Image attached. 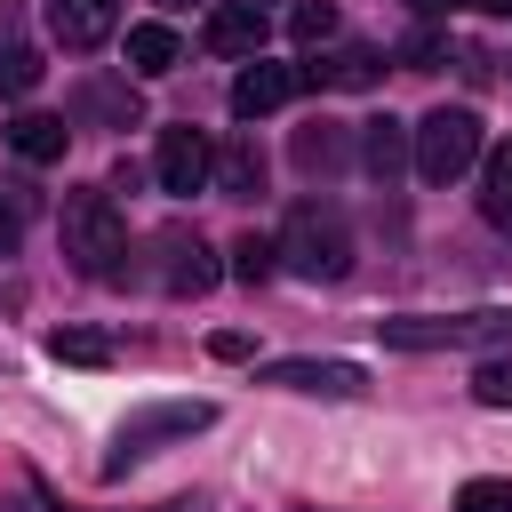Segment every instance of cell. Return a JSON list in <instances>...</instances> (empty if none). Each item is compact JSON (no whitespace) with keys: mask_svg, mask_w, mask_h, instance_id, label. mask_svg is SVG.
Here are the masks:
<instances>
[{"mask_svg":"<svg viewBox=\"0 0 512 512\" xmlns=\"http://www.w3.org/2000/svg\"><path fill=\"white\" fill-rule=\"evenodd\" d=\"M360 160H368V176H384V184H392V176L416 160V136H408L392 112H376V120H360Z\"/></svg>","mask_w":512,"mask_h":512,"instance_id":"8fae6325","label":"cell"},{"mask_svg":"<svg viewBox=\"0 0 512 512\" xmlns=\"http://www.w3.org/2000/svg\"><path fill=\"white\" fill-rule=\"evenodd\" d=\"M376 336L392 352H472V344H504L512 312H496V304H480V312H392V320H376Z\"/></svg>","mask_w":512,"mask_h":512,"instance_id":"6da1fadb","label":"cell"},{"mask_svg":"<svg viewBox=\"0 0 512 512\" xmlns=\"http://www.w3.org/2000/svg\"><path fill=\"white\" fill-rule=\"evenodd\" d=\"M264 384H280V392H320V400H360V392H368V368H360V360H272Z\"/></svg>","mask_w":512,"mask_h":512,"instance_id":"52a82bcc","label":"cell"},{"mask_svg":"<svg viewBox=\"0 0 512 512\" xmlns=\"http://www.w3.org/2000/svg\"><path fill=\"white\" fill-rule=\"evenodd\" d=\"M0 512H40V504H24V496H0Z\"/></svg>","mask_w":512,"mask_h":512,"instance_id":"83f0119b","label":"cell"},{"mask_svg":"<svg viewBox=\"0 0 512 512\" xmlns=\"http://www.w3.org/2000/svg\"><path fill=\"white\" fill-rule=\"evenodd\" d=\"M280 256H288V272H304V280H344V272H352V224H344V208H328V200L288 208Z\"/></svg>","mask_w":512,"mask_h":512,"instance_id":"7a4b0ae2","label":"cell"},{"mask_svg":"<svg viewBox=\"0 0 512 512\" xmlns=\"http://www.w3.org/2000/svg\"><path fill=\"white\" fill-rule=\"evenodd\" d=\"M152 176H160V192H176V200L208 192V184H216V152H208V136H200V128H160Z\"/></svg>","mask_w":512,"mask_h":512,"instance_id":"8992f818","label":"cell"},{"mask_svg":"<svg viewBox=\"0 0 512 512\" xmlns=\"http://www.w3.org/2000/svg\"><path fill=\"white\" fill-rule=\"evenodd\" d=\"M480 216H488L496 232H512V144L480 152Z\"/></svg>","mask_w":512,"mask_h":512,"instance_id":"5bb4252c","label":"cell"},{"mask_svg":"<svg viewBox=\"0 0 512 512\" xmlns=\"http://www.w3.org/2000/svg\"><path fill=\"white\" fill-rule=\"evenodd\" d=\"M344 160V136L328 128V120H312V128H296V168H312V176H328Z\"/></svg>","mask_w":512,"mask_h":512,"instance_id":"d6986e66","label":"cell"},{"mask_svg":"<svg viewBox=\"0 0 512 512\" xmlns=\"http://www.w3.org/2000/svg\"><path fill=\"white\" fill-rule=\"evenodd\" d=\"M408 136H416V176H424V184H448V176H464V168L488 152L472 104H440V112H424Z\"/></svg>","mask_w":512,"mask_h":512,"instance_id":"277c9868","label":"cell"},{"mask_svg":"<svg viewBox=\"0 0 512 512\" xmlns=\"http://www.w3.org/2000/svg\"><path fill=\"white\" fill-rule=\"evenodd\" d=\"M48 352L72 368H112V336H96V328H48Z\"/></svg>","mask_w":512,"mask_h":512,"instance_id":"ac0fdd59","label":"cell"},{"mask_svg":"<svg viewBox=\"0 0 512 512\" xmlns=\"http://www.w3.org/2000/svg\"><path fill=\"white\" fill-rule=\"evenodd\" d=\"M480 8H496V16H512V0H480Z\"/></svg>","mask_w":512,"mask_h":512,"instance_id":"f1b7e54d","label":"cell"},{"mask_svg":"<svg viewBox=\"0 0 512 512\" xmlns=\"http://www.w3.org/2000/svg\"><path fill=\"white\" fill-rule=\"evenodd\" d=\"M272 264H280V240H264V232H248V240L232 248V272H240V280H272Z\"/></svg>","mask_w":512,"mask_h":512,"instance_id":"44dd1931","label":"cell"},{"mask_svg":"<svg viewBox=\"0 0 512 512\" xmlns=\"http://www.w3.org/2000/svg\"><path fill=\"white\" fill-rule=\"evenodd\" d=\"M456 512H512V480H464Z\"/></svg>","mask_w":512,"mask_h":512,"instance_id":"603a6c76","label":"cell"},{"mask_svg":"<svg viewBox=\"0 0 512 512\" xmlns=\"http://www.w3.org/2000/svg\"><path fill=\"white\" fill-rule=\"evenodd\" d=\"M64 256H72V272H88V280H112V272H120L128 224H120L112 192H72V200H64Z\"/></svg>","mask_w":512,"mask_h":512,"instance_id":"3957f363","label":"cell"},{"mask_svg":"<svg viewBox=\"0 0 512 512\" xmlns=\"http://www.w3.org/2000/svg\"><path fill=\"white\" fill-rule=\"evenodd\" d=\"M472 400L480 408H512V360H480L472 368Z\"/></svg>","mask_w":512,"mask_h":512,"instance_id":"7402d4cb","label":"cell"},{"mask_svg":"<svg viewBox=\"0 0 512 512\" xmlns=\"http://www.w3.org/2000/svg\"><path fill=\"white\" fill-rule=\"evenodd\" d=\"M432 56H440V32H416V40H408V64H416V72H424V64H432Z\"/></svg>","mask_w":512,"mask_h":512,"instance_id":"484cf974","label":"cell"},{"mask_svg":"<svg viewBox=\"0 0 512 512\" xmlns=\"http://www.w3.org/2000/svg\"><path fill=\"white\" fill-rule=\"evenodd\" d=\"M416 8H448V0H416Z\"/></svg>","mask_w":512,"mask_h":512,"instance_id":"f546056e","label":"cell"},{"mask_svg":"<svg viewBox=\"0 0 512 512\" xmlns=\"http://www.w3.org/2000/svg\"><path fill=\"white\" fill-rule=\"evenodd\" d=\"M296 88H312V72H296V64H264V56H256V64L232 80V112H240V120H264V112H280Z\"/></svg>","mask_w":512,"mask_h":512,"instance_id":"ba28073f","label":"cell"},{"mask_svg":"<svg viewBox=\"0 0 512 512\" xmlns=\"http://www.w3.org/2000/svg\"><path fill=\"white\" fill-rule=\"evenodd\" d=\"M168 8H184V0H168Z\"/></svg>","mask_w":512,"mask_h":512,"instance_id":"4dcf8cb0","label":"cell"},{"mask_svg":"<svg viewBox=\"0 0 512 512\" xmlns=\"http://www.w3.org/2000/svg\"><path fill=\"white\" fill-rule=\"evenodd\" d=\"M264 32H272V24H264L256 0H224V8H208V32H200V40H208L216 56H256Z\"/></svg>","mask_w":512,"mask_h":512,"instance_id":"9c48e42d","label":"cell"},{"mask_svg":"<svg viewBox=\"0 0 512 512\" xmlns=\"http://www.w3.org/2000/svg\"><path fill=\"white\" fill-rule=\"evenodd\" d=\"M112 24H120L112 0H48V32H56L64 48H104Z\"/></svg>","mask_w":512,"mask_h":512,"instance_id":"30bf717a","label":"cell"},{"mask_svg":"<svg viewBox=\"0 0 512 512\" xmlns=\"http://www.w3.org/2000/svg\"><path fill=\"white\" fill-rule=\"evenodd\" d=\"M216 192H232V200H248V192H264V152H256L248 136L216 152Z\"/></svg>","mask_w":512,"mask_h":512,"instance_id":"9a60e30c","label":"cell"},{"mask_svg":"<svg viewBox=\"0 0 512 512\" xmlns=\"http://www.w3.org/2000/svg\"><path fill=\"white\" fill-rule=\"evenodd\" d=\"M40 72H48V64H40V48H24V40H8V48H0V96H32V88H40Z\"/></svg>","mask_w":512,"mask_h":512,"instance_id":"ffe728a7","label":"cell"},{"mask_svg":"<svg viewBox=\"0 0 512 512\" xmlns=\"http://www.w3.org/2000/svg\"><path fill=\"white\" fill-rule=\"evenodd\" d=\"M288 32H296V40H328V32H336V8H328V0H296V8H288Z\"/></svg>","mask_w":512,"mask_h":512,"instance_id":"cb8c5ba5","label":"cell"},{"mask_svg":"<svg viewBox=\"0 0 512 512\" xmlns=\"http://www.w3.org/2000/svg\"><path fill=\"white\" fill-rule=\"evenodd\" d=\"M8 248H16V216L0 208V256H8Z\"/></svg>","mask_w":512,"mask_h":512,"instance_id":"4316f807","label":"cell"},{"mask_svg":"<svg viewBox=\"0 0 512 512\" xmlns=\"http://www.w3.org/2000/svg\"><path fill=\"white\" fill-rule=\"evenodd\" d=\"M208 424H216V400H144V408H128V424H120V440H112V464L152 456L160 440H192V432H208Z\"/></svg>","mask_w":512,"mask_h":512,"instance_id":"5b68a950","label":"cell"},{"mask_svg":"<svg viewBox=\"0 0 512 512\" xmlns=\"http://www.w3.org/2000/svg\"><path fill=\"white\" fill-rule=\"evenodd\" d=\"M160 248H168V296H208V288H216V256H208L200 240H176V232H168Z\"/></svg>","mask_w":512,"mask_h":512,"instance_id":"4fadbf2b","label":"cell"},{"mask_svg":"<svg viewBox=\"0 0 512 512\" xmlns=\"http://www.w3.org/2000/svg\"><path fill=\"white\" fill-rule=\"evenodd\" d=\"M384 64H376V48H360V40H344L328 64H312V80H328V88H368Z\"/></svg>","mask_w":512,"mask_h":512,"instance_id":"e0dca14e","label":"cell"},{"mask_svg":"<svg viewBox=\"0 0 512 512\" xmlns=\"http://www.w3.org/2000/svg\"><path fill=\"white\" fill-rule=\"evenodd\" d=\"M176 56H184V40H176L168 24H136V32H128V64H136L144 80H152V72H176Z\"/></svg>","mask_w":512,"mask_h":512,"instance_id":"2e32d148","label":"cell"},{"mask_svg":"<svg viewBox=\"0 0 512 512\" xmlns=\"http://www.w3.org/2000/svg\"><path fill=\"white\" fill-rule=\"evenodd\" d=\"M64 144H72V128H64L56 112H16V120H8V152H16V160H32V168L64 160Z\"/></svg>","mask_w":512,"mask_h":512,"instance_id":"7c38bea8","label":"cell"},{"mask_svg":"<svg viewBox=\"0 0 512 512\" xmlns=\"http://www.w3.org/2000/svg\"><path fill=\"white\" fill-rule=\"evenodd\" d=\"M208 352H216V360H248V336H240V328H224V336H208Z\"/></svg>","mask_w":512,"mask_h":512,"instance_id":"d4e9b609","label":"cell"}]
</instances>
